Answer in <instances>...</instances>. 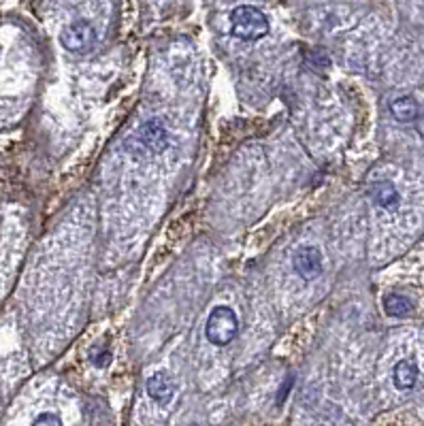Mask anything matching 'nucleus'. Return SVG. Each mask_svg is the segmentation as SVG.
I'll return each mask as SVG.
<instances>
[{"label":"nucleus","instance_id":"nucleus-9","mask_svg":"<svg viewBox=\"0 0 424 426\" xmlns=\"http://www.w3.org/2000/svg\"><path fill=\"white\" fill-rule=\"evenodd\" d=\"M369 194H371L373 202L377 207H384V209H392L399 202V192H396V188L390 181H375L371 185Z\"/></svg>","mask_w":424,"mask_h":426},{"label":"nucleus","instance_id":"nucleus-4","mask_svg":"<svg viewBox=\"0 0 424 426\" xmlns=\"http://www.w3.org/2000/svg\"><path fill=\"white\" fill-rule=\"evenodd\" d=\"M60 43L71 54H87L96 43V28L87 20H77L64 28Z\"/></svg>","mask_w":424,"mask_h":426},{"label":"nucleus","instance_id":"nucleus-7","mask_svg":"<svg viewBox=\"0 0 424 426\" xmlns=\"http://www.w3.org/2000/svg\"><path fill=\"white\" fill-rule=\"evenodd\" d=\"M390 114L396 122L401 124H409L416 122L420 111H418V102L411 96H399L390 102Z\"/></svg>","mask_w":424,"mask_h":426},{"label":"nucleus","instance_id":"nucleus-11","mask_svg":"<svg viewBox=\"0 0 424 426\" xmlns=\"http://www.w3.org/2000/svg\"><path fill=\"white\" fill-rule=\"evenodd\" d=\"M32 426H62V420H60L56 413L45 411V413H41V415H37V418H35Z\"/></svg>","mask_w":424,"mask_h":426},{"label":"nucleus","instance_id":"nucleus-13","mask_svg":"<svg viewBox=\"0 0 424 426\" xmlns=\"http://www.w3.org/2000/svg\"><path fill=\"white\" fill-rule=\"evenodd\" d=\"M416 130H418L420 137H424V114L418 116V120H416Z\"/></svg>","mask_w":424,"mask_h":426},{"label":"nucleus","instance_id":"nucleus-1","mask_svg":"<svg viewBox=\"0 0 424 426\" xmlns=\"http://www.w3.org/2000/svg\"><path fill=\"white\" fill-rule=\"evenodd\" d=\"M231 30L241 41H258V39L267 37L269 20L260 9H256L252 5H241L231 16Z\"/></svg>","mask_w":424,"mask_h":426},{"label":"nucleus","instance_id":"nucleus-5","mask_svg":"<svg viewBox=\"0 0 424 426\" xmlns=\"http://www.w3.org/2000/svg\"><path fill=\"white\" fill-rule=\"evenodd\" d=\"M292 267L303 279H307V281L315 279L317 275L322 273V254H320V250L313 248V245H301L296 250V254L292 256Z\"/></svg>","mask_w":424,"mask_h":426},{"label":"nucleus","instance_id":"nucleus-3","mask_svg":"<svg viewBox=\"0 0 424 426\" xmlns=\"http://www.w3.org/2000/svg\"><path fill=\"white\" fill-rule=\"evenodd\" d=\"M169 143H171V135L160 120H150L141 124L139 130L128 141V145L135 152H143V156H160L162 152H166Z\"/></svg>","mask_w":424,"mask_h":426},{"label":"nucleus","instance_id":"nucleus-12","mask_svg":"<svg viewBox=\"0 0 424 426\" xmlns=\"http://www.w3.org/2000/svg\"><path fill=\"white\" fill-rule=\"evenodd\" d=\"M290 386H292V377H288V382H286V386H281V390H279V396H277V403H281L286 396H288V390H290Z\"/></svg>","mask_w":424,"mask_h":426},{"label":"nucleus","instance_id":"nucleus-10","mask_svg":"<svg viewBox=\"0 0 424 426\" xmlns=\"http://www.w3.org/2000/svg\"><path fill=\"white\" fill-rule=\"evenodd\" d=\"M384 311L390 317H405L411 313V300L405 298L403 294H388L384 298Z\"/></svg>","mask_w":424,"mask_h":426},{"label":"nucleus","instance_id":"nucleus-8","mask_svg":"<svg viewBox=\"0 0 424 426\" xmlns=\"http://www.w3.org/2000/svg\"><path fill=\"white\" fill-rule=\"evenodd\" d=\"M392 379H394V386L399 390H411L416 386V379H418V367L413 360H401L394 365V371H392Z\"/></svg>","mask_w":424,"mask_h":426},{"label":"nucleus","instance_id":"nucleus-2","mask_svg":"<svg viewBox=\"0 0 424 426\" xmlns=\"http://www.w3.org/2000/svg\"><path fill=\"white\" fill-rule=\"evenodd\" d=\"M237 333H239V317L231 307L220 305L209 313L205 335L214 346H229L237 337Z\"/></svg>","mask_w":424,"mask_h":426},{"label":"nucleus","instance_id":"nucleus-6","mask_svg":"<svg viewBox=\"0 0 424 426\" xmlns=\"http://www.w3.org/2000/svg\"><path fill=\"white\" fill-rule=\"evenodd\" d=\"M145 390H147V394H150L156 403L169 405V403L173 401V396H175V382H173V377H171L169 373L158 371V373H154L152 377H147Z\"/></svg>","mask_w":424,"mask_h":426}]
</instances>
